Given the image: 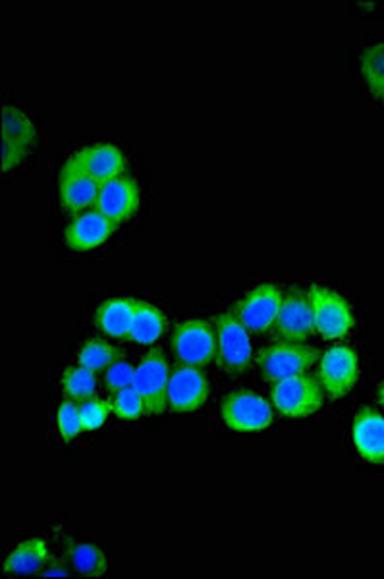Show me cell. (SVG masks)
I'll use <instances>...</instances> for the list:
<instances>
[{
  "mask_svg": "<svg viewBox=\"0 0 384 579\" xmlns=\"http://www.w3.org/2000/svg\"><path fill=\"white\" fill-rule=\"evenodd\" d=\"M270 399L276 412L283 413L286 418H309L313 413L319 412L323 408V391L321 383L312 375H296L291 379L276 381Z\"/></svg>",
  "mask_w": 384,
  "mask_h": 579,
  "instance_id": "7a4b0ae2",
  "label": "cell"
},
{
  "mask_svg": "<svg viewBox=\"0 0 384 579\" xmlns=\"http://www.w3.org/2000/svg\"><path fill=\"white\" fill-rule=\"evenodd\" d=\"M28 153L30 151H26L22 147H16L8 139H2V168L10 170V168L18 167L28 157Z\"/></svg>",
  "mask_w": 384,
  "mask_h": 579,
  "instance_id": "f1b7e54d",
  "label": "cell"
},
{
  "mask_svg": "<svg viewBox=\"0 0 384 579\" xmlns=\"http://www.w3.org/2000/svg\"><path fill=\"white\" fill-rule=\"evenodd\" d=\"M76 167L89 174L99 184L122 176L126 168V157L117 145L93 144L81 147L80 151L73 153L72 159Z\"/></svg>",
  "mask_w": 384,
  "mask_h": 579,
  "instance_id": "5bb4252c",
  "label": "cell"
},
{
  "mask_svg": "<svg viewBox=\"0 0 384 579\" xmlns=\"http://www.w3.org/2000/svg\"><path fill=\"white\" fill-rule=\"evenodd\" d=\"M381 99H383V101H384V94H383V97H381Z\"/></svg>",
  "mask_w": 384,
  "mask_h": 579,
  "instance_id": "1f68e13d",
  "label": "cell"
},
{
  "mask_svg": "<svg viewBox=\"0 0 384 579\" xmlns=\"http://www.w3.org/2000/svg\"><path fill=\"white\" fill-rule=\"evenodd\" d=\"M120 357V350L110 346L109 342L105 341H88L81 346L80 354H78V363L86 370L97 371L109 370L112 363Z\"/></svg>",
  "mask_w": 384,
  "mask_h": 579,
  "instance_id": "603a6c76",
  "label": "cell"
},
{
  "mask_svg": "<svg viewBox=\"0 0 384 579\" xmlns=\"http://www.w3.org/2000/svg\"><path fill=\"white\" fill-rule=\"evenodd\" d=\"M112 413V404L107 400L89 399L80 404L81 425L83 431H95L101 428Z\"/></svg>",
  "mask_w": 384,
  "mask_h": 579,
  "instance_id": "4316f807",
  "label": "cell"
},
{
  "mask_svg": "<svg viewBox=\"0 0 384 579\" xmlns=\"http://www.w3.org/2000/svg\"><path fill=\"white\" fill-rule=\"evenodd\" d=\"M68 557H70L73 570L81 573V576L99 578V576L107 572V558L102 555V550L99 547H95V544H70Z\"/></svg>",
  "mask_w": 384,
  "mask_h": 579,
  "instance_id": "44dd1931",
  "label": "cell"
},
{
  "mask_svg": "<svg viewBox=\"0 0 384 579\" xmlns=\"http://www.w3.org/2000/svg\"><path fill=\"white\" fill-rule=\"evenodd\" d=\"M317 357L319 352L315 347L302 346L297 342H276L263 350L257 357V365L268 381H283L302 375L317 362Z\"/></svg>",
  "mask_w": 384,
  "mask_h": 579,
  "instance_id": "52a82bcc",
  "label": "cell"
},
{
  "mask_svg": "<svg viewBox=\"0 0 384 579\" xmlns=\"http://www.w3.org/2000/svg\"><path fill=\"white\" fill-rule=\"evenodd\" d=\"M139 203L141 192L138 184L130 176H118L101 184L95 209L99 210L102 217L109 218L112 225L118 226L128 223L138 213Z\"/></svg>",
  "mask_w": 384,
  "mask_h": 579,
  "instance_id": "9c48e42d",
  "label": "cell"
},
{
  "mask_svg": "<svg viewBox=\"0 0 384 579\" xmlns=\"http://www.w3.org/2000/svg\"><path fill=\"white\" fill-rule=\"evenodd\" d=\"M315 331L328 341L344 338L354 328V313L344 297L325 286L309 290Z\"/></svg>",
  "mask_w": 384,
  "mask_h": 579,
  "instance_id": "8992f818",
  "label": "cell"
},
{
  "mask_svg": "<svg viewBox=\"0 0 384 579\" xmlns=\"http://www.w3.org/2000/svg\"><path fill=\"white\" fill-rule=\"evenodd\" d=\"M165 333V317L163 313L149 302H134V323H131L130 338L144 346H151Z\"/></svg>",
  "mask_w": 384,
  "mask_h": 579,
  "instance_id": "d6986e66",
  "label": "cell"
},
{
  "mask_svg": "<svg viewBox=\"0 0 384 579\" xmlns=\"http://www.w3.org/2000/svg\"><path fill=\"white\" fill-rule=\"evenodd\" d=\"M226 428L238 433H259L273 421V408L262 394L252 391L233 392L220 408Z\"/></svg>",
  "mask_w": 384,
  "mask_h": 579,
  "instance_id": "5b68a950",
  "label": "cell"
},
{
  "mask_svg": "<svg viewBox=\"0 0 384 579\" xmlns=\"http://www.w3.org/2000/svg\"><path fill=\"white\" fill-rule=\"evenodd\" d=\"M51 558L49 544L43 539H30L18 544L4 560V572L16 576H28V573L41 572Z\"/></svg>",
  "mask_w": 384,
  "mask_h": 579,
  "instance_id": "ac0fdd59",
  "label": "cell"
},
{
  "mask_svg": "<svg viewBox=\"0 0 384 579\" xmlns=\"http://www.w3.org/2000/svg\"><path fill=\"white\" fill-rule=\"evenodd\" d=\"M362 73L373 94H384V43L373 45L362 55Z\"/></svg>",
  "mask_w": 384,
  "mask_h": 579,
  "instance_id": "cb8c5ba5",
  "label": "cell"
},
{
  "mask_svg": "<svg viewBox=\"0 0 384 579\" xmlns=\"http://www.w3.org/2000/svg\"><path fill=\"white\" fill-rule=\"evenodd\" d=\"M62 386H65L66 399L81 404L86 400L93 399L95 391H97V376H95V371L86 370L78 363L65 371Z\"/></svg>",
  "mask_w": 384,
  "mask_h": 579,
  "instance_id": "7402d4cb",
  "label": "cell"
},
{
  "mask_svg": "<svg viewBox=\"0 0 384 579\" xmlns=\"http://www.w3.org/2000/svg\"><path fill=\"white\" fill-rule=\"evenodd\" d=\"M283 300V292L278 286L262 284L239 302L238 318L246 325L247 331L267 333L275 325Z\"/></svg>",
  "mask_w": 384,
  "mask_h": 579,
  "instance_id": "7c38bea8",
  "label": "cell"
},
{
  "mask_svg": "<svg viewBox=\"0 0 384 579\" xmlns=\"http://www.w3.org/2000/svg\"><path fill=\"white\" fill-rule=\"evenodd\" d=\"M173 352L181 365L205 367L217 355V331L204 318H189L173 333Z\"/></svg>",
  "mask_w": 384,
  "mask_h": 579,
  "instance_id": "3957f363",
  "label": "cell"
},
{
  "mask_svg": "<svg viewBox=\"0 0 384 579\" xmlns=\"http://www.w3.org/2000/svg\"><path fill=\"white\" fill-rule=\"evenodd\" d=\"M355 450L365 462L384 465V418L373 410L357 413L352 428Z\"/></svg>",
  "mask_w": 384,
  "mask_h": 579,
  "instance_id": "2e32d148",
  "label": "cell"
},
{
  "mask_svg": "<svg viewBox=\"0 0 384 579\" xmlns=\"http://www.w3.org/2000/svg\"><path fill=\"white\" fill-rule=\"evenodd\" d=\"M117 226L109 218L102 217L97 209L83 210L66 226V246L73 252H89L102 246L112 236Z\"/></svg>",
  "mask_w": 384,
  "mask_h": 579,
  "instance_id": "9a60e30c",
  "label": "cell"
},
{
  "mask_svg": "<svg viewBox=\"0 0 384 579\" xmlns=\"http://www.w3.org/2000/svg\"><path fill=\"white\" fill-rule=\"evenodd\" d=\"M317 376H319L321 386L328 392V396H333V399L346 396L354 389L357 376H360V362H357L354 347H331L325 357L321 360Z\"/></svg>",
  "mask_w": 384,
  "mask_h": 579,
  "instance_id": "ba28073f",
  "label": "cell"
},
{
  "mask_svg": "<svg viewBox=\"0 0 384 579\" xmlns=\"http://www.w3.org/2000/svg\"><path fill=\"white\" fill-rule=\"evenodd\" d=\"M168 363L160 350H151L139 362L134 389L144 399L147 415H163L168 408Z\"/></svg>",
  "mask_w": 384,
  "mask_h": 579,
  "instance_id": "277c9868",
  "label": "cell"
},
{
  "mask_svg": "<svg viewBox=\"0 0 384 579\" xmlns=\"http://www.w3.org/2000/svg\"><path fill=\"white\" fill-rule=\"evenodd\" d=\"M217 331V363L226 373H244L252 365L254 347L249 341L247 328L238 315L234 313H220L215 318Z\"/></svg>",
  "mask_w": 384,
  "mask_h": 579,
  "instance_id": "6da1fadb",
  "label": "cell"
},
{
  "mask_svg": "<svg viewBox=\"0 0 384 579\" xmlns=\"http://www.w3.org/2000/svg\"><path fill=\"white\" fill-rule=\"evenodd\" d=\"M381 400H383V404H384V384H383V386H381Z\"/></svg>",
  "mask_w": 384,
  "mask_h": 579,
  "instance_id": "4dcf8cb0",
  "label": "cell"
},
{
  "mask_svg": "<svg viewBox=\"0 0 384 579\" xmlns=\"http://www.w3.org/2000/svg\"><path fill=\"white\" fill-rule=\"evenodd\" d=\"M313 328L315 321L309 296H305L302 290H292L284 296L275 325L270 328L273 336L283 342H302L312 336Z\"/></svg>",
  "mask_w": 384,
  "mask_h": 579,
  "instance_id": "30bf717a",
  "label": "cell"
},
{
  "mask_svg": "<svg viewBox=\"0 0 384 579\" xmlns=\"http://www.w3.org/2000/svg\"><path fill=\"white\" fill-rule=\"evenodd\" d=\"M2 139H8L16 147L30 151L37 139L36 124L28 115L12 105L2 107Z\"/></svg>",
  "mask_w": 384,
  "mask_h": 579,
  "instance_id": "ffe728a7",
  "label": "cell"
},
{
  "mask_svg": "<svg viewBox=\"0 0 384 579\" xmlns=\"http://www.w3.org/2000/svg\"><path fill=\"white\" fill-rule=\"evenodd\" d=\"M101 333L110 338H130L131 323H134V300L128 297H112L97 310L95 315Z\"/></svg>",
  "mask_w": 384,
  "mask_h": 579,
  "instance_id": "e0dca14e",
  "label": "cell"
},
{
  "mask_svg": "<svg viewBox=\"0 0 384 579\" xmlns=\"http://www.w3.org/2000/svg\"><path fill=\"white\" fill-rule=\"evenodd\" d=\"M101 184L68 160L59 174V199L68 213H83L97 203Z\"/></svg>",
  "mask_w": 384,
  "mask_h": 579,
  "instance_id": "4fadbf2b",
  "label": "cell"
},
{
  "mask_svg": "<svg viewBox=\"0 0 384 579\" xmlns=\"http://www.w3.org/2000/svg\"><path fill=\"white\" fill-rule=\"evenodd\" d=\"M57 428L65 441H73L83 431L81 425L80 404L65 400L57 412Z\"/></svg>",
  "mask_w": 384,
  "mask_h": 579,
  "instance_id": "484cf974",
  "label": "cell"
},
{
  "mask_svg": "<svg viewBox=\"0 0 384 579\" xmlns=\"http://www.w3.org/2000/svg\"><path fill=\"white\" fill-rule=\"evenodd\" d=\"M209 396V383L199 367L178 365L168 379V408L173 412H196Z\"/></svg>",
  "mask_w": 384,
  "mask_h": 579,
  "instance_id": "8fae6325",
  "label": "cell"
},
{
  "mask_svg": "<svg viewBox=\"0 0 384 579\" xmlns=\"http://www.w3.org/2000/svg\"><path fill=\"white\" fill-rule=\"evenodd\" d=\"M134 376H136V370L131 367V363L118 357L117 362L112 363L105 373V386L110 392L124 391L134 384Z\"/></svg>",
  "mask_w": 384,
  "mask_h": 579,
  "instance_id": "83f0119b",
  "label": "cell"
},
{
  "mask_svg": "<svg viewBox=\"0 0 384 579\" xmlns=\"http://www.w3.org/2000/svg\"><path fill=\"white\" fill-rule=\"evenodd\" d=\"M110 404H112V413L120 420L136 421L146 413L144 399L139 396V392L134 386L115 392V400Z\"/></svg>",
  "mask_w": 384,
  "mask_h": 579,
  "instance_id": "d4e9b609",
  "label": "cell"
},
{
  "mask_svg": "<svg viewBox=\"0 0 384 579\" xmlns=\"http://www.w3.org/2000/svg\"><path fill=\"white\" fill-rule=\"evenodd\" d=\"M43 576H47V578H51V576H57V578H66V576H70V573L66 572V570H62L60 566H52V568H49V570H45Z\"/></svg>",
  "mask_w": 384,
  "mask_h": 579,
  "instance_id": "f546056e",
  "label": "cell"
}]
</instances>
